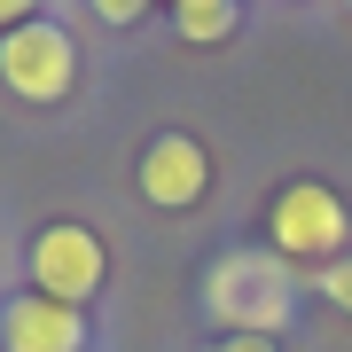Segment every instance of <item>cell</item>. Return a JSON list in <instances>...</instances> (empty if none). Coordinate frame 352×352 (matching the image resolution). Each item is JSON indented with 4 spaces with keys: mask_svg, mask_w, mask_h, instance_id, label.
Returning <instances> with one entry per match:
<instances>
[{
    "mask_svg": "<svg viewBox=\"0 0 352 352\" xmlns=\"http://www.w3.org/2000/svg\"><path fill=\"white\" fill-rule=\"evenodd\" d=\"M204 305L235 329V337H274L289 321V266L266 251H227L204 274Z\"/></svg>",
    "mask_w": 352,
    "mask_h": 352,
    "instance_id": "obj_1",
    "label": "cell"
},
{
    "mask_svg": "<svg viewBox=\"0 0 352 352\" xmlns=\"http://www.w3.org/2000/svg\"><path fill=\"white\" fill-rule=\"evenodd\" d=\"M266 227H274V258H344L352 251V212L337 188H321V180H289V188L274 196V212H266Z\"/></svg>",
    "mask_w": 352,
    "mask_h": 352,
    "instance_id": "obj_2",
    "label": "cell"
},
{
    "mask_svg": "<svg viewBox=\"0 0 352 352\" xmlns=\"http://www.w3.org/2000/svg\"><path fill=\"white\" fill-rule=\"evenodd\" d=\"M0 78H8L24 102H63L78 78V47L63 24H16L0 39Z\"/></svg>",
    "mask_w": 352,
    "mask_h": 352,
    "instance_id": "obj_3",
    "label": "cell"
},
{
    "mask_svg": "<svg viewBox=\"0 0 352 352\" xmlns=\"http://www.w3.org/2000/svg\"><path fill=\"white\" fill-rule=\"evenodd\" d=\"M102 274H110V258H102V243H94V227H47V235L32 243V282H39V298H55V305H87Z\"/></svg>",
    "mask_w": 352,
    "mask_h": 352,
    "instance_id": "obj_4",
    "label": "cell"
},
{
    "mask_svg": "<svg viewBox=\"0 0 352 352\" xmlns=\"http://www.w3.org/2000/svg\"><path fill=\"white\" fill-rule=\"evenodd\" d=\"M204 188H212V157H204V141L157 133L149 149H141V196H149L157 212H188Z\"/></svg>",
    "mask_w": 352,
    "mask_h": 352,
    "instance_id": "obj_5",
    "label": "cell"
},
{
    "mask_svg": "<svg viewBox=\"0 0 352 352\" xmlns=\"http://www.w3.org/2000/svg\"><path fill=\"white\" fill-rule=\"evenodd\" d=\"M0 344L8 352H78L87 344V321H78V305H55V298H16L8 314H0Z\"/></svg>",
    "mask_w": 352,
    "mask_h": 352,
    "instance_id": "obj_6",
    "label": "cell"
},
{
    "mask_svg": "<svg viewBox=\"0 0 352 352\" xmlns=\"http://www.w3.org/2000/svg\"><path fill=\"white\" fill-rule=\"evenodd\" d=\"M173 24H180V39H196V47H219V39L235 32V0H180Z\"/></svg>",
    "mask_w": 352,
    "mask_h": 352,
    "instance_id": "obj_7",
    "label": "cell"
},
{
    "mask_svg": "<svg viewBox=\"0 0 352 352\" xmlns=\"http://www.w3.org/2000/svg\"><path fill=\"white\" fill-rule=\"evenodd\" d=\"M314 282H321V298L337 305V314H352V251H344V258H329V274H314Z\"/></svg>",
    "mask_w": 352,
    "mask_h": 352,
    "instance_id": "obj_8",
    "label": "cell"
},
{
    "mask_svg": "<svg viewBox=\"0 0 352 352\" xmlns=\"http://www.w3.org/2000/svg\"><path fill=\"white\" fill-rule=\"evenodd\" d=\"M141 8L149 0H94V16H110V24H141Z\"/></svg>",
    "mask_w": 352,
    "mask_h": 352,
    "instance_id": "obj_9",
    "label": "cell"
},
{
    "mask_svg": "<svg viewBox=\"0 0 352 352\" xmlns=\"http://www.w3.org/2000/svg\"><path fill=\"white\" fill-rule=\"evenodd\" d=\"M32 8H39V0H0V24H8V32H16V24H24V16H32Z\"/></svg>",
    "mask_w": 352,
    "mask_h": 352,
    "instance_id": "obj_10",
    "label": "cell"
},
{
    "mask_svg": "<svg viewBox=\"0 0 352 352\" xmlns=\"http://www.w3.org/2000/svg\"><path fill=\"white\" fill-rule=\"evenodd\" d=\"M219 352H274V337H227Z\"/></svg>",
    "mask_w": 352,
    "mask_h": 352,
    "instance_id": "obj_11",
    "label": "cell"
},
{
    "mask_svg": "<svg viewBox=\"0 0 352 352\" xmlns=\"http://www.w3.org/2000/svg\"><path fill=\"white\" fill-rule=\"evenodd\" d=\"M173 8H180V0H173Z\"/></svg>",
    "mask_w": 352,
    "mask_h": 352,
    "instance_id": "obj_12",
    "label": "cell"
}]
</instances>
